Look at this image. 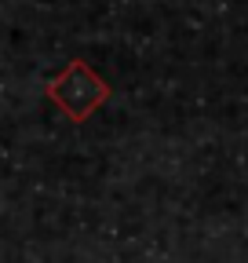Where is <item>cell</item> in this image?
<instances>
[{"instance_id":"1","label":"cell","mask_w":248,"mask_h":263,"mask_svg":"<svg viewBox=\"0 0 248 263\" xmlns=\"http://www.w3.org/2000/svg\"><path fill=\"white\" fill-rule=\"evenodd\" d=\"M51 99H55V103L66 110L70 117L80 121V117H88V114L106 99V84L91 73L84 62H73L70 70L51 84Z\"/></svg>"}]
</instances>
